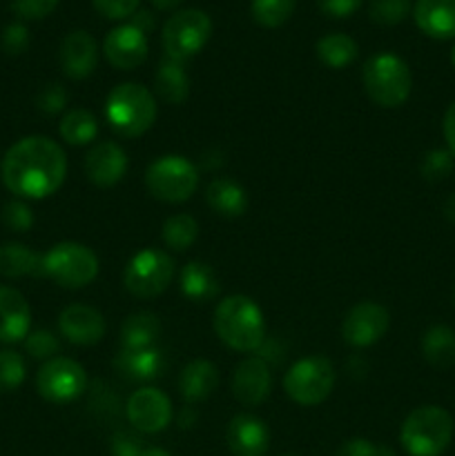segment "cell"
Masks as SVG:
<instances>
[{"label":"cell","mask_w":455,"mask_h":456,"mask_svg":"<svg viewBox=\"0 0 455 456\" xmlns=\"http://www.w3.org/2000/svg\"><path fill=\"white\" fill-rule=\"evenodd\" d=\"M0 174L4 187L18 199H47L65 183L67 156L52 138L25 136L9 147Z\"/></svg>","instance_id":"1"},{"label":"cell","mask_w":455,"mask_h":456,"mask_svg":"<svg viewBox=\"0 0 455 456\" xmlns=\"http://www.w3.org/2000/svg\"><path fill=\"white\" fill-rule=\"evenodd\" d=\"M214 332L235 352H257L266 341L261 310L244 294H232L219 303L214 310Z\"/></svg>","instance_id":"2"},{"label":"cell","mask_w":455,"mask_h":456,"mask_svg":"<svg viewBox=\"0 0 455 456\" xmlns=\"http://www.w3.org/2000/svg\"><path fill=\"white\" fill-rule=\"evenodd\" d=\"M105 118L120 136H141L156 120V96L138 83L116 85L105 101Z\"/></svg>","instance_id":"3"},{"label":"cell","mask_w":455,"mask_h":456,"mask_svg":"<svg viewBox=\"0 0 455 456\" xmlns=\"http://www.w3.org/2000/svg\"><path fill=\"white\" fill-rule=\"evenodd\" d=\"M361 83L375 105L395 110L404 105L413 89V76L409 65L397 53L384 52L368 58L361 71Z\"/></svg>","instance_id":"4"},{"label":"cell","mask_w":455,"mask_h":456,"mask_svg":"<svg viewBox=\"0 0 455 456\" xmlns=\"http://www.w3.org/2000/svg\"><path fill=\"white\" fill-rule=\"evenodd\" d=\"M453 439V417L440 405L415 408L404 419L400 444L410 456H440Z\"/></svg>","instance_id":"5"},{"label":"cell","mask_w":455,"mask_h":456,"mask_svg":"<svg viewBox=\"0 0 455 456\" xmlns=\"http://www.w3.org/2000/svg\"><path fill=\"white\" fill-rule=\"evenodd\" d=\"M43 276L67 289L87 288L98 276V258L87 245L62 240L43 254Z\"/></svg>","instance_id":"6"},{"label":"cell","mask_w":455,"mask_h":456,"mask_svg":"<svg viewBox=\"0 0 455 456\" xmlns=\"http://www.w3.org/2000/svg\"><path fill=\"white\" fill-rule=\"evenodd\" d=\"M145 187L163 203H186L199 187V169L186 156H161L147 165Z\"/></svg>","instance_id":"7"},{"label":"cell","mask_w":455,"mask_h":456,"mask_svg":"<svg viewBox=\"0 0 455 456\" xmlns=\"http://www.w3.org/2000/svg\"><path fill=\"white\" fill-rule=\"evenodd\" d=\"M174 279V261L168 252L156 248L141 249L129 258L123 272V285L132 297L154 298L170 288Z\"/></svg>","instance_id":"8"},{"label":"cell","mask_w":455,"mask_h":456,"mask_svg":"<svg viewBox=\"0 0 455 456\" xmlns=\"http://www.w3.org/2000/svg\"><path fill=\"white\" fill-rule=\"evenodd\" d=\"M335 387V368L324 356H306L290 365L284 377V390L294 403L310 405L321 403L330 396Z\"/></svg>","instance_id":"9"},{"label":"cell","mask_w":455,"mask_h":456,"mask_svg":"<svg viewBox=\"0 0 455 456\" xmlns=\"http://www.w3.org/2000/svg\"><path fill=\"white\" fill-rule=\"evenodd\" d=\"M212 36V20L201 9H178L163 25L165 56L186 62L196 56Z\"/></svg>","instance_id":"10"},{"label":"cell","mask_w":455,"mask_h":456,"mask_svg":"<svg viewBox=\"0 0 455 456\" xmlns=\"http://www.w3.org/2000/svg\"><path fill=\"white\" fill-rule=\"evenodd\" d=\"M87 387L85 368L67 356H54L40 365L36 374V390L45 401L52 403H70L79 399Z\"/></svg>","instance_id":"11"},{"label":"cell","mask_w":455,"mask_h":456,"mask_svg":"<svg viewBox=\"0 0 455 456\" xmlns=\"http://www.w3.org/2000/svg\"><path fill=\"white\" fill-rule=\"evenodd\" d=\"M391 328V314L375 301H361L348 310L342 323V337L352 347H368L382 341Z\"/></svg>","instance_id":"12"},{"label":"cell","mask_w":455,"mask_h":456,"mask_svg":"<svg viewBox=\"0 0 455 456\" xmlns=\"http://www.w3.org/2000/svg\"><path fill=\"white\" fill-rule=\"evenodd\" d=\"M125 414L134 430L143 435H156V432H163L172 421V401L156 387H141L128 399Z\"/></svg>","instance_id":"13"},{"label":"cell","mask_w":455,"mask_h":456,"mask_svg":"<svg viewBox=\"0 0 455 456\" xmlns=\"http://www.w3.org/2000/svg\"><path fill=\"white\" fill-rule=\"evenodd\" d=\"M103 53L107 62L120 71H132L138 65H143L147 58V34L128 22L119 25L105 36L103 43Z\"/></svg>","instance_id":"14"},{"label":"cell","mask_w":455,"mask_h":456,"mask_svg":"<svg viewBox=\"0 0 455 456\" xmlns=\"http://www.w3.org/2000/svg\"><path fill=\"white\" fill-rule=\"evenodd\" d=\"M58 330L74 346H96L105 337L107 325L96 307L71 303L58 316Z\"/></svg>","instance_id":"15"},{"label":"cell","mask_w":455,"mask_h":456,"mask_svg":"<svg viewBox=\"0 0 455 456\" xmlns=\"http://www.w3.org/2000/svg\"><path fill=\"white\" fill-rule=\"evenodd\" d=\"M85 176L96 187H112L128 172V154L114 141H101L85 154Z\"/></svg>","instance_id":"16"},{"label":"cell","mask_w":455,"mask_h":456,"mask_svg":"<svg viewBox=\"0 0 455 456\" xmlns=\"http://www.w3.org/2000/svg\"><path fill=\"white\" fill-rule=\"evenodd\" d=\"M58 61H61V69L67 78H87V76L94 74V69L98 65V43L87 31H71V34H67L62 38Z\"/></svg>","instance_id":"17"},{"label":"cell","mask_w":455,"mask_h":456,"mask_svg":"<svg viewBox=\"0 0 455 456\" xmlns=\"http://www.w3.org/2000/svg\"><path fill=\"white\" fill-rule=\"evenodd\" d=\"M272 387L270 368L261 356H250L236 365L232 374V395L244 405H259L268 399Z\"/></svg>","instance_id":"18"},{"label":"cell","mask_w":455,"mask_h":456,"mask_svg":"<svg viewBox=\"0 0 455 456\" xmlns=\"http://www.w3.org/2000/svg\"><path fill=\"white\" fill-rule=\"evenodd\" d=\"M226 441L235 456H263L270 445V432L261 419L252 414H236L228 423Z\"/></svg>","instance_id":"19"},{"label":"cell","mask_w":455,"mask_h":456,"mask_svg":"<svg viewBox=\"0 0 455 456\" xmlns=\"http://www.w3.org/2000/svg\"><path fill=\"white\" fill-rule=\"evenodd\" d=\"M31 328V310L18 289L0 285V343L25 341Z\"/></svg>","instance_id":"20"},{"label":"cell","mask_w":455,"mask_h":456,"mask_svg":"<svg viewBox=\"0 0 455 456\" xmlns=\"http://www.w3.org/2000/svg\"><path fill=\"white\" fill-rule=\"evenodd\" d=\"M415 25L433 40L455 38V0H418L413 7Z\"/></svg>","instance_id":"21"},{"label":"cell","mask_w":455,"mask_h":456,"mask_svg":"<svg viewBox=\"0 0 455 456\" xmlns=\"http://www.w3.org/2000/svg\"><path fill=\"white\" fill-rule=\"evenodd\" d=\"M154 94L170 105L186 102L190 96V78H187L186 62L165 56L154 71Z\"/></svg>","instance_id":"22"},{"label":"cell","mask_w":455,"mask_h":456,"mask_svg":"<svg viewBox=\"0 0 455 456\" xmlns=\"http://www.w3.org/2000/svg\"><path fill=\"white\" fill-rule=\"evenodd\" d=\"M219 387V370L217 365L205 359H196L183 368L178 377V390L187 403H199L205 401Z\"/></svg>","instance_id":"23"},{"label":"cell","mask_w":455,"mask_h":456,"mask_svg":"<svg viewBox=\"0 0 455 456\" xmlns=\"http://www.w3.org/2000/svg\"><path fill=\"white\" fill-rule=\"evenodd\" d=\"M205 200L219 216L226 218H236L248 209V194L232 178H214L205 190Z\"/></svg>","instance_id":"24"},{"label":"cell","mask_w":455,"mask_h":456,"mask_svg":"<svg viewBox=\"0 0 455 456\" xmlns=\"http://www.w3.org/2000/svg\"><path fill=\"white\" fill-rule=\"evenodd\" d=\"M114 368L123 377L134 381H150L163 372V354L156 347H143V350H120L114 359Z\"/></svg>","instance_id":"25"},{"label":"cell","mask_w":455,"mask_h":456,"mask_svg":"<svg viewBox=\"0 0 455 456\" xmlns=\"http://www.w3.org/2000/svg\"><path fill=\"white\" fill-rule=\"evenodd\" d=\"M219 276L212 270V265L203 261H190L181 270V292L186 294L190 301L205 303L219 297Z\"/></svg>","instance_id":"26"},{"label":"cell","mask_w":455,"mask_h":456,"mask_svg":"<svg viewBox=\"0 0 455 456\" xmlns=\"http://www.w3.org/2000/svg\"><path fill=\"white\" fill-rule=\"evenodd\" d=\"M0 276H7V279L43 276V254L13 240L3 243L0 245Z\"/></svg>","instance_id":"27"},{"label":"cell","mask_w":455,"mask_h":456,"mask_svg":"<svg viewBox=\"0 0 455 456\" xmlns=\"http://www.w3.org/2000/svg\"><path fill=\"white\" fill-rule=\"evenodd\" d=\"M161 321L152 312H134L120 325V343L123 350H143L152 347V343L159 338Z\"/></svg>","instance_id":"28"},{"label":"cell","mask_w":455,"mask_h":456,"mask_svg":"<svg viewBox=\"0 0 455 456\" xmlns=\"http://www.w3.org/2000/svg\"><path fill=\"white\" fill-rule=\"evenodd\" d=\"M422 354L433 368L446 370L455 365V330L449 325H433L422 334Z\"/></svg>","instance_id":"29"},{"label":"cell","mask_w":455,"mask_h":456,"mask_svg":"<svg viewBox=\"0 0 455 456\" xmlns=\"http://www.w3.org/2000/svg\"><path fill=\"white\" fill-rule=\"evenodd\" d=\"M317 58L330 69H343L351 65L360 53L355 38L348 34H326L317 40Z\"/></svg>","instance_id":"30"},{"label":"cell","mask_w":455,"mask_h":456,"mask_svg":"<svg viewBox=\"0 0 455 456\" xmlns=\"http://www.w3.org/2000/svg\"><path fill=\"white\" fill-rule=\"evenodd\" d=\"M58 132L67 145H89L98 136V120L87 110H70L61 118Z\"/></svg>","instance_id":"31"},{"label":"cell","mask_w":455,"mask_h":456,"mask_svg":"<svg viewBox=\"0 0 455 456\" xmlns=\"http://www.w3.org/2000/svg\"><path fill=\"white\" fill-rule=\"evenodd\" d=\"M163 243L174 252H186L199 236V223L190 214H174L163 223Z\"/></svg>","instance_id":"32"},{"label":"cell","mask_w":455,"mask_h":456,"mask_svg":"<svg viewBox=\"0 0 455 456\" xmlns=\"http://www.w3.org/2000/svg\"><path fill=\"white\" fill-rule=\"evenodd\" d=\"M294 4H297V0H252L250 12H252L257 25L275 29V27H281L293 16Z\"/></svg>","instance_id":"33"},{"label":"cell","mask_w":455,"mask_h":456,"mask_svg":"<svg viewBox=\"0 0 455 456\" xmlns=\"http://www.w3.org/2000/svg\"><path fill=\"white\" fill-rule=\"evenodd\" d=\"M25 361L18 352L0 350V395L13 392L25 381Z\"/></svg>","instance_id":"34"},{"label":"cell","mask_w":455,"mask_h":456,"mask_svg":"<svg viewBox=\"0 0 455 456\" xmlns=\"http://www.w3.org/2000/svg\"><path fill=\"white\" fill-rule=\"evenodd\" d=\"M410 12V0H370L368 16L370 20L382 27L400 25Z\"/></svg>","instance_id":"35"},{"label":"cell","mask_w":455,"mask_h":456,"mask_svg":"<svg viewBox=\"0 0 455 456\" xmlns=\"http://www.w3.org/2000/svg\"><path fill=\"white\" fill-rule=\"evenodd\" d=\"M455 167V156L449 150H431L422 159L419 172L426 181H442L449 176Z\"/></svg>","instance_id":"36"},{"label":"cell","mask_w":455,"mask_h":456,"mask_svg":"<svg viewBox=\"0 0 455 456\" xmlns=\"http://www.w3.org/2000/svg\"><path fill=\"white\" fill-rule=\"evenodd\" d=\"M25 350L31 359L49 361L58 354L61 343H58V338L49 330H34V332L25 337Z\"/></svg>","instance_id":"37"},{"label":"cell","mask_w":455,"mask_h":456,"mask_svg":"<svg viewBox=\"0 0 455 456\" xmlns=\"http://www.w3.org/2000/svg\"><path fill=\"white\" fill-rule=\"evenodd\" d=\"M3 223L12 232H27L34 225V212L25 200H9L3 208Z\"/></svg>","instance_id":"38"},{"label":"cell","mask_w":455,"mask_h":456,"mask_svg":"<svg viewBox=\"0 0 455 456\" xmlns=\"http://www.w3.org/2000/svg\"><path fill=\"white\" fill-rule=\"evenodd\" d=\"M67 98L70 96H67L65 87H62L61 83H52V85H45L43 92H40L38 98H36V102H38V110L43 111V114L54 116L58 114V111L65 110Z\"/></svg>","instance_id":"39"},{"label":"cell","mask_w":455,"mask_h":456,"mask_svg":"<svg viewBox=\"0 0 455 456\" xmlns=\"http://www.w3.org/2000/svg\"><path fill=\"white\" fill-rule=\"evenodd\" d=\"M56 7L58 0H12V9L22 20H43Z\"/></svg>","instance_id":"40"},{"label":"cell","mask_w":455,"mask_h":456,"mask_svg":"<svg viewBox=\"0 0 455 456\" xmlns=\"http://www.w3.org/2000/svg\"><path fill=\"white\" fill-rule=\"evenodd\" d=\"M92 4L107 20H123V18L134 16L141 0H92Z\"/></svg>","instance_id":"41"},{"label":"cell","mask_w":455,"mask_h":456,"mask_svg":"<svg viewBox=\"0 0 455 456\" xmlns=\"http://www.w3.org/2000/svg\"><path fill=\"white\" fill-rule=\"evenodd\" d=\"M335 456H395L393 448L368 439H348Z\"/></svg>","instance_id":"42"},{"label":"cell","mask_w":455,"mask_h":456,"mask_svg":"<svg viewBox=\"0 0 455 456\" xmlns=\"http://www.w3.org/2000/svg\"><path fill=\"white\" fill-rule=\"evenodd\" d=\"M3 47L4 52L12 53V56L22 53L29 47V29H27L25 25H21V22H12V25L3 31Z\"/></svg>","instance_id":"43"},{"label":"cell","mask_w":455,"mask_h":456,"mask_svg":"<svg viewBox=\"0 0 455 456\" xmlns=\"http://www.w3.org/2000/svg\"><path fill=\"white\" fill-rule=\"evenodd\" d=\"M141 439L132 432H116L112 436V456H141Z\"/></svg>","instance_id":"44"},{"label":"cell","mask_w":455,"mask_h":456,"mask_svg":"<svg viewBox=\"0 0 455 456\" xmlns=\"http://www.w3.org/2000/svg\"><path fill=\"white\" fill-rule=\"evenodd\" d=\"M364 0H317V7L328 18H348L361 7Z\"/></svg>","instance_id":"45"},{"label":"cell","mask_w":455,"mask_h":456,"mask_svg":"<svg viewBox=\"0 0 455 456\" xmlns=\"http://www.w3.org/2000/svg\"><path fill=\"white\" fill-rule=\"evenodd\" d=\"M442 132H444L446 147L455 156V102H451L449 110H446L444 120H442Z\"/></svg>","instance_id":"46"},{"label":"cell","mask_w":455,"mask_h":456,"mask_svg":"<svg viewBox=\"0 0 455 456\" xmlns=\"http://www.w3.org/2000/svg\"><path fill=\"white\" fill-rule=\"evenodd\" d=\"M129 22H132L136 29H141L143 34H147V31L154 27V16H152V12H145V9H136V12H134V16H132V20H129Z\"/></svg>","instance_id":"47"},{"label":"cell","mask_w":455,"mask_h":456,"mask_svg":"<svg viewBox=\"0 0 455 456\" xmlns=\"http://www.w3.org/2000/svg\"><path fill=\"white\" fill-rule=\"evenodd\" d=\"M150 3H152V7L159 9V12H170V9L178 7L183 0H150Z\"/></svg>","instance_id":"48"},{"label":"cell","mask_w":455,"mask_h":456,"mask_svg":"<svg viewBox=\"0 0 455 456\" xmlns=\"http://www.w3.org/2000/svg\"><path fill=\"white\" fill-rule=\"evenodd\" d=\"M444 216L449 218V221L455 223V191L449 196V199H446V203H444Z\"/></svg>","instance_id":"49"},{"label":"cell","mask_w":455,"mask_h":456,"mask_svg":"<svg viewBox=\"0 0 455 456\" xmlns=\"http://www.w3.org/2000/svg\"><path fill=\"white\" fill-rule=\"evenodd\" d=\"M141 456H172V454L165 452V450H161V448H147V450H143Z\"/></svg>","instance_id":"50"},{"label":"cell","mask_w":455,"mask_h":456,"mask_svg":"<svg viewBox=\"0 0 455 456\" xmlns=\"http://www.w3.org/2000/svg\"><path fill=\"white\" fill-rule=\"evenodd\" d=\"M451 61H453V67H455V45H453V52H451Z\"/></svg>","instance_id":"51"},{"label":"cell","mask_w":455,"mask_h":456,"mask_svg":"<svg viewBox=\"0 0 455 456\" xmlns=\"http://www.w3.org/2000/svg\"><path fill=\"white\" fill-rule=\"evenodd\" d=\"M453 305H455V289H453Z\"/></svg>","instance_id":"52"}]
</instances>
